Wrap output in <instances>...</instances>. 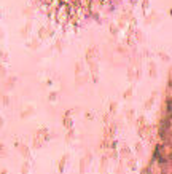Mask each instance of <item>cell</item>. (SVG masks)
<instances>
[{
  "mask_svg": "<svg viewBox=\"0 0 172 174\" xmlns=\"http://www.w3.org/2000/svg\"><path fill=\"white\" fill-rule=\"evenodd\" d=\"M45 13L62 26L81 24L105 10L113 0H38Z\"/></svg>",
  "mask_w": 172,
  "mask_h": 174,
  "instance_id": "6da1fadb",
  "label": "cell"
}]
</instances>
